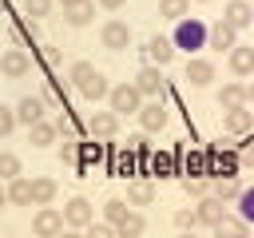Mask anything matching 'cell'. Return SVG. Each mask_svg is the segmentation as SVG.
<instances>
[{
  "instance_id": "1",
  "label": "cell",
  "mask_w": 254,
  "mask_h": 238,
  "mask_svg": "<svg viewBox=\"0 0 254 238\" xmlns=\"http://www.w3.org/2000/svg\"><path fill=\"white\" fill-rule=\"evenodd\" d=\"M67 79L75 83V91L83 95V99H103L111 87H107V75L95 67V63H87V60H75L71 63V71H67Z\"/></svg>"
},
{
  "instance_id": "2",
  "label": "cell",
  "mask_w": 254,
  "mask_h": 238,
  "mask_svg": "<svg viewBox=\"0 0 254 238\" xmlns=\"http://www.w3.org/2000/svg\"><path fill=\"white\" fill-rule=\"evenodd\" d=\"M238 147L242 143H218V147H206V175L210 178H230V175H238Z\"/></svg>"
},
{
  "instance_id": "3",
  "label": "cell",
  "mask_w": 254,
  "mask_h": 238,
  "mask_svg": "<svg viewBox=\"0 0 254 238\" xmlns=\"http://www.w3.org/2000/svg\"><path fill=\"white\" fill-rule=\"evenodd\" d=\"M206 32H210V28H206L202 20L187 16V20H179V24H175V32H171V44H175V48H183V52L190 56V52L206 48Z\"/></svg>"
},
{
  "instance_id": "4",
  "label": "cell",
  "mask_w": 254,
  "mask_h": 238,
  "mask_svg": "<svg viewBox=\"0 0 254 238\" xmlns=\"http://www.w3.org/2000/svg\"><path fill=\"white\" fill-rule=\"evenodd\" d=\"M107 103H111V111L123 119V115H139L143 95H139V87H135V83H119V87H111V91H107Z\"/></svg>"
},
{
  "instance_id": "5",
  "label": "cell",
  "mask_w": 254,
  "mask_h": 238,
  "mask_svg": "<svg viewBox=\"0 0 254 238\" xmlns=\"http://www.w3.org/2000/svg\"><path fill=\"white\" fill-rule=\"evenodd\" d=\"M135 87H139V95H143V99H163V91H167V75H163V67L143 63V67H139V75H135Z\"/></svg>"
},
{
  "instance_id": "6",
  "label": "cell",
  "mask_w": 254,
  "mask_h": 238,
  "mask_svg": "<svg viewBox=\"0 0 254 238\" xmlns=\"http://www.w3.org/2000/svg\"><path fill=\"white\" fill-rule=\"evenodd\" d=\"M32 234H36V238H60V234H64V210L40 206V210L32 214Z\"/></svg>"
},
{
  "instance_id": "7",
  "label": "cell",
  "mask_w": 254,
  "mask_h": 238,
  "mask_svg": "<svg viewBox=\"0 0 254 238\" xmlns=\"http://www.w3.org/2000/svg\"><path fill=\"white\" fill-rule=\"evenodd\" d=\"M91 222H95V210L87 198H71L64 206V230H87Z\"/></svg>"
},
{
  "instance_id": "8",
  "label": "cell",
  "mask_w": 254,
  "mask_h": 238,
  "mask_svg": "<svg viewBox=\"0 0 254 238\" xmlns=\"http://www.w3.org/2000/svg\"><path fill=\"white\" fill-rule=\"evenodd\" d=\"M32 71V56L24 52V48H8L4 56H0V75H8V79H24Z\"/></svg>"
},
{
  "instance_id": "9",
  "label": "cell",
  "mask_w": 254,
  "mask_h": 238,
  "mask_svg": "<svg viewBox=\"0 0 254 238\" xmlns=\"http://www.w3.org/2000/svg\"><path fill=\"white\" fill-rule=\"evenodd\" d=\"M119 123H123V119H119L111 107H107V111H91V115H87V131H91L95 139H111V135H119Z\"/></svg>"
},
{
  "instance_id": "10",
  "label": "cell",
  "mask_w": 254,
  "mask_h": 238,
  "mask_svg": "<svg viewBox=\"0 0 254 238\" xmlns=\"http://www.w3.org/2000/svg\"><path fill=\"white\" fill-rule=\"evenodd\" d=\"M99 40H103V48H111V52H123V48L131 44V28H127L123 20H107V24L99 28Z\"/></svg>"
},
{
  "instance_id": "11",
  "label": "cell",
  "mask_w": 254,
  "mask_h": 238,
  "mask_svg": "<svg viewBox=\"0 0 254 238\" xmlns=\"http://www.w3.org/2000/svg\"><path fill=\"white\" fill-rule=\"evenodd\" d=\"M171 56H175V44H171V36H151V40L143 44V60H147V63H155V67L171 63Z\"/></svg>"
},
{
  "instance_id": "12",
  "label": "cell",
  "mask_w": 254,
  "mask_h": 238,
  "mask_svg": "<svg viewBox=\"0 0 254 238\" xmlns=\"http://www.w3.org/2000/svg\"><path fill=\"white\" fill-rule=\"evenodd\" d=\"M222 127L230 131V135H250L254 131V111L242 103V107H230V111H222Z\"/></svg>"
},
{
  "instance_id": "13",
  "label": "cell",
  "mask_w": 254,
  "mask_h": 238,
  "mask_svg": "<svg viewBox=\"0 0 254 238\" xmlns=\"http://www.w3.org/2000/svg\"><path fill=\"white\" fill-rule=\"evenodd\" d=\"M151 175L155 178H171V175H179V147H171V151H151Z\"/></svg>"
},
{
  "instance_id": "14",
  "label": "cell",
  "mask_w": 254,
  "mask_h": 238,
  "mask_svg": "<svg viewBox=\"0 0 254 238\" xmlns=\"http://www.w3.org/2000/svg\"><path fill=\"white\" fill-rule=\"evenodd\" d=\"M222 24H230L234 32H238V28H250V24H254V4H246V0H230V4L222 8Z\"/></svg>"
},
{
  "instance_id": "15",
  "label": "cell",
  "mask_w": 254,
  "mask_h": 238,
  "mask_svg": "<svg viewBox=\"0 0 254 238\" xmlns=\"http://www.w3.org/2000/svg\"><path fill=\"white\" fill-rule=\"evenodd\" d=\"M238 44V32L230 28V24H210V32H206V48H214V52H230Z\"/></svg>"
},
{
  "instance_id": "16",
  "label": "cell",
  "mask_w": 254,
  "mask_h": 238,
  "mask_svg": "<svg viewBox=\"0 0 254 238\" xmlns=\"http://www.w3.org/2000/svg\"><path fill=\"white\" fill-rule=\"evenodd\" d=\"M183 79H187L190 87H206V83L214 79V63L194 56V60H187V71H183Z\"/></svg>"
},
{
  "instance_id": "17",
  "label": "cell",
  "mask_w": 254,
  "mask_h": 238,
  "mask_svg": "<svg viewBox=\"0 0 254 238\" xmlns=\"http://www.w3.org/2000/svg\"><path fill=\"white\" fill-rule=\"evenodd\" d=\"M194 214H198V222H202V226H218V222H222V214H226V202H222V198H214V194H206V198H198Z\"/></svg>"
},
{
  "instance_id": "18",
  "label": "cell",
  "mask_w": 254,
  "mask_h": 238,
  "mask_svg": "<svg viewBox=\"0 0 254 238\" xmlns=\"http://www.w3.org/2000/svg\"><path fill=\"white\" fill-rule=\"evenodd\" d=\"M226 63H230L234 75H254V44H234Z\"/></svg>"
},
{
  "instance_id": "19",
  "label": "cell",
  "mask_w": 254,
  "mask_h": 238,
  "mask_svg": "<svg viewBox=\"0 0 254 238\" xmlns=\"http://www.w3.org/2000/svg\"><path fill=\"white\" fill-rule=\"evenodd\" d=\"M40 119H44V99H40V95H24V99L16 103V123L32 127V123H40Z\"/></svg>"
},
{
  "instance_id": "20",
  "label": "cell",
  "mask_w": 254,
  "mask_h": 238,
  "mask_svg": "<svg viewBox=\"0 0 254 238\" xmlns=\"http://www.w3.org/2000/svg\"><path fill=\"white\" fill-rule=\"evenodd\" d=\"M139 123H143V131H159V127H167V107H163V99L143 103V107H139Z\"/></svg>"
},
{
  "instance_id": "21",
  "label": "cell",
  "mask_w": 254,
  "mask_h": 238,
  "mask_svg": "<svg viewBox=\"0 0 254 238\" xmlns=\"http://www.w3.org/2000/svg\"><path fill=\"white\" fill-rule=\"evenodd\" d=\"M210 230H214V238H250V226L238 214H222V222L210 226Z\"/></svg>"
},
{
  "instance_id": "22",
  "label": "cell",
  "mask_w": 254,
  "mask_h": 238,
  "mask_svg": "<svg viewBox=\"0 0 254 238\" xmlns=\"http://www.w3.org/2000/svg\"><path fill=\"white\" fill-rule=\"evenodd\" d=\"M56 178H48V175H40V178H32V206H52V198H56Z\"/></svg>"
},
{
  "instance_id": "23",
  "label": "cell",
  "mask_w": 254,
  "mask_h": 238,
  "mask_svg": "<svg viewBox=\"0 0 254 238\" xmlns=\"http://www.w3.org/2000/svg\"><path fill=\"white\" fill-rule=\"evenodd\" d=\"M242 103H246V83H222V91H218V107L230 111V107H242Z\"/></svg>"
},
{
  "instance_id": "24",
  "label": "cell",
  "mask_w": 254,
  "mask_h": 238,
  "mask_svg": "<svg viewBox=\"0 0 254 238\" xmlns=\"http://www.w3.org/2000/svg\"><path fill=\"white\" fill-rule=\"evenodd\" d=\"M56 135H60V131H56V123H44V119L28 127V143H32V147H52V143H56Z\"/></svg>"
},
{
  "instance_id": "25",
  "label": "cell",
  "mask_w": 254,
  "mask_h": 238,
  "mask_svg": "<svg viewBox=\"0 0 254 238\" xmlns=\"http://www.w3.org/2000/svg\"><path fill=\"white\" fill-rule=\"evenodd\" d=\"M103 159V143H79V163H75V171L79 175H91V167Z\"/></svg>"
},
{
  "instance_id": "26",
  "label": "cell",
  "mask_w": 254,
  "mask_h": 238,
  "mask_svg": "<svg viewBox=\"0 0 254 238\" xmlns=\"http://www.w3.org/2000/svg\"><path fill=\"white\" fill-rule=\"evenodd\" d=\"M127 202H131V206H151V202H155V186H151L147 178H135V182L127 186Z\"/></svg>"
},
{
  "instance_id": "27",
  "label": "cell",
  "mask_w": 254,
  "mask_h": 238,
  "mask_svg": "<svg viewBox=\"0 0 254 238\" xmlns=\"http://www.w3.org/2000/svg\"><path fill=\"white\" fill-rule=\"evenodd\" d=\"M143 230H147V218H143L139 210H127V218L115 226V238H139Z\"/></svg>"
},
{
  "instance_id": "28",
  "label": "cell",
  "mask_w": 254,
  "mask_h": 238,
  "mask_svg": "<svg viewBox=\"0 0 254 238\" xmlns=\"http://www.w3.org/2000/svg\"><path fill=\"white\" fill-rule=\"evenodd\" d=\"M8 202H16V206H32V178H12L8 182Z\"/></svg>"
},
{
  "instance_id": "29",
  "label": "cell",
  "mask_w": 254,
  "mask_h": 238,
  "mask_svg": "<svg viewBox=\"0 0 254 238\" xmlns=\"http://www.w3.org/2000/svg\"><path fill=\"white\" fill-rule=\"evenodd\" d=\"M238 194H242V178H238V175H230V178H214V198L234 202Z\"/></svg>"
},
{
  "instance_id": "30",
  "label": "cell",
  "mask_w": 254,
  "mask_h": 238,
  "mask_svg": "<svg viewBox=\"0 0 254 238\" xmlns=\"http://www.w3.org/2000/svg\"><path fill=\"white\" fill-rule=\"evenodd\" d=\"M64 16H67V24H71V28H83V24H91V16H95V4H91V0H83V4L67 8Z\"/></svg>"
},
{
  "instance_id": "31",
  "label": "cell",
  "mask_w": 254,
  "mask_h": 238,
  "mask_svg": "<svg viewBox=\"0 0 254 238\" xmlns=\"http://www.w3.org/2000/svg\"><path fill=\"white\" fill-rule=\"evenodd\" d=\"M206 175V151H190L183 163V178H202Z\"/></svg>"
},
{
  "instance_id": "32",
  "label": "cell",
  "mask_w": 254,
  "mask_h": 238,
  "mask_svg": "<svg viewBox=\"0 0 254 238\" xmlns=\"http://www.w3.org/2000/svg\"><path fill=\"white\" fill-rule=\"evenodd\" d=\"M24 175V167H20V155H12V151H0V178L4 182H12V178H20Z\"/></svg>"
},
{
  "instance_id": "33",
  "label": "cell",
  "mask_w": 254,
  "mask_h": 238,
  "mask_svg": "<svg viewBox=\"0 0 254 238\" xmlns=\"http://www.w3.org/2000/svg\"><path fill=\"white\" fill-rule=\"evenodd\" d=\"M187 8H190V0H159V16H167V20H187Z\"/></svg>"
},
{
  "instance_id": "34",
  "label": "cell",
  "mask_w": 254,
  "mask_h": 238,
  "mask_svg": "<svg viewBox=\"0 0 254 238\" xmlns=\"http://www.w3.org/2000/svg\"><path fill=\"white\" fill-rule=\"evenodd\" d=\"M103 218H107V226H119V222L127 218V202H123V198H107V202H103Z\"/></svg>"
},
{
  "instance_id": "35",
  "label": "cell",
  "mask_w": 254,
  "mask_h": 238,
  "mask_svg": "<svg viewBox=\"0 0 254 238\" xmlns=\"http://www.w3.org/2000/svg\"><path fill=\"white\" fill-rule=\"evenodd\" d=\"M234 202H238V218L250 226V222H254V186H242V194H238Z\"/></svg>"
},
{
  "instance_id": "36",
  "label": "cell",
  "mask_w": 254,
  "mask_h": 238,
  "mask_svg": "<svg viewBox=\"0 0 254 238\" xmlns=\"http://www.w3.org/2000/svg\"><path fill=\"white\" fill-rule=\"evenodd\" d=\"M127 143H131V155L139 159V167H147V163H151V143H147V135H131Z\"/></svg>"
},
{
  "instance_id": "37",
  "label": "cell",
  "mask_w": 254,
  "mask_h": 238,
  "mask_svg": "<svg viewBox=\"0 0 254 238\" xmlns=\"http://www.w3.org/2000/svg\"><path fill=\"white\" fill-rule=\"evenodd\" d=\"M175 226H179V234H190V230L198 226V214H194V206H183V210H175Z\"/></svg>"
},
{
  "instance_id": "38",
  "label": "cell",
  "mask_w": 254,
  "mask_h": 238,
  "mask_svg": "<svg viewBox=\"0 0 254 238\" xmlns=\"http://www.w3.org/2000/svg\"><path fill=\"white\" fill-rule=\"evenodd\" d=\"M135 171H139V159H135V155H127V151H123V155H119V159H115V175H119V178H131V175H135Z\"/></svg>"
},
{
  "instance_id": "39",
  "label": "cell",
  "mask_w": 254,
  "mask_h": 238,
  "mask_svg": "<svg viewBox=\"0 0 254 238\" xmlns=\"http://www.w3.org/2000/svg\"><path fill=\"white\" fill-rule=\"evenodd\" d=\"M52 12V0H24V16L28 20H44Z\"/></svg>"
},
{
  "instance_id": "40",
  "label": "cell",
  "mask_w": 254,
  "mask_h": 238,
  "mask_svg": "<svg viewBox=\"0 0 254 238\" xmlns=\"http://www.w3.org/2000/svg\"><path fill=\"white\" fill-rule=\"evenodd\" d=\"M12 127H16V107L0 103V139H4V135H12Z\"/></svg>"
},
{
  "instance_id": "41",
  "label": "cell",
  "mask_w": 254,
  "mask_h": 238,
  "mask_svg": "<svg viewBox=\"0 0 254 238\" xmlns=\"http://www.w3.org/2000/svg\"><path fill=\"white\" fill-rule=\"evenodd\" d=\"M40 99H44V107H60V79H48Z\"/></svg>"
},
{
  "instance_id": "42",
  "label": "cell",
  "mask_w": 254,
  "mask_h": 238,
  "mask_svg": "<svg viewBox=\"0 0 254 238\" xmlns=\"http://www.w3.org/2000/svg\"><path fill=\"white\" fill-rule=\"evenodd\" d=\"M83 238H115V226H107V222H91V226L83 230Z\"/></svg>"
},
{
  "instance_id": "43",
  "label": "cell",
  "mask_w": 254,
  "mask_h": 238,
  "mask_svg": "<svg viewBox=\"0 0 254 238\" xmlns=\"http://www.w3.org/2000/svg\"><path fill=\"white\" fill-rule=\"evenodd\" d=\"M183 190L194 194V198H206V182L202 178H183Z\"/></svg>"
},
{
  "instance_id": "44",
  "label": "cell",
  "mask_w": 254,
  "mask_h": 238,
  "mask_svg": "<svg viewBox=\"0 0 254 238\" xmlns=\"http://www.w3.org/2000/svg\"><path fill=\"white\" fill-rule=\"evenodd\" d=\"M40 60H44L48 67H56V63H60V48H56V44H44V48H40Z\"/></svg>"
},
{
  "instance_id": "45",
  "label": "cell",
  "mask_w": 254,
  "mask_h": 238,
  "mask_svg": "<svg viewBox=\"0 0 254 238\" xmlns=\"http://www.w3.org/2000/svg\"><path fill=\"white\" fill-rule=\"evenodd\" d=\"M60 163H79V147H75L71 139H67L64 147H60Z\"/></svg>"
},
{
  "instance_id": "46",
  "label": "cell",
  "mask_w": 254,
  "mask_h": 238,
  "mask_svg": "<svg viewBox=\"0 0 254 238\" xmlns=\"http://www.w3.org/2000/svg\"><path fill=\"white\" fill-rule=\"evenodd\" d=\"M99 8H107V12H119V8H123V0H99Z\"/></svg>"
},
{
  "instance_id": "47",
  "label": "cell",
  "mask_w": 254,
  "mask_h": 238,
  "mask_svg": "<svg viewBox=\"0 0 254 238\" xmlns=\"http://www.w3.org/2000/svg\"><path fill=\"white\" fill-rule=\"evenodd\" d=\"M246 107H254V79L246 83Z\"/></svg>"
},
{
  "instance_id": "48",
  "label": "cell",
  "mask_w": 254,
  "mask_h": 238,
  "mask_svg": "<svg viewBox=\"0 0 254 238\" xmlns=\"http://www.w3.org/2000/svg\"><path fill=\"white\" fill-rule=\"evenodd\" d=\"M60 238H83V230H64Z\"/></svg>"
},
{
  "instance_id": "49",
  "label": "cell",
  "mask_w": 254,
  "mask_h": 238,
  "mask_svg": "<svg viewBox=\"0 0 254 238\" xmlns=\"http://www.w3.org/2000/svg\"><path fill=\"white\" fill-rule=\"evenodd\" d=\"M60 4H64V12H67V8H75V4H83V0H60Z\"/></svg>"
},
{
  "instance_id": "50",
  "label": "cell",
  "mask_w": 254,
  "mask_h": 238,
  "mask_svg": "<svg viewBox=\"0 0 254 238\" xmlns=\"http://www.w3.org/2000/svg\"><path fill=\"white\" fill-rule=\"evenodd\" d=\"M4 202H8V186H0V206H4Z\"/></svg>"
},
{
  "instance_id": "51",
  "label": "cell",
  "mask_w": 254,
  "mask_h": 238,
  "mask_svg": "<svg viewBox=\"0 0 254 238\" xmlns=\"http://www.w3.org/2000/svg\"><path fill=\"white\" fill-rule=\"evenodd\" d=\"M179 238H194V230H190V234H179Z\"/></svg>"
},
{
  "instance_id": "52",
  "label": "cell",
  "mask_w": 254,
  "mask_h": 238,
  "mask_svg": "<svg viewBox=\"0 0 254 238\" xmlns=\"http://www.w3.org/2000/svg\"><path fill=\"white\" fill-rule=\"evenodd\" d=\"M194 4H206V0H194Z\"/></svg>"
}]
</instances>
